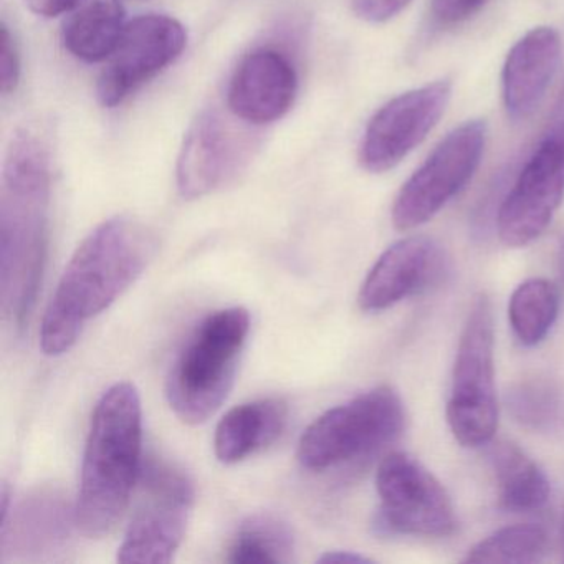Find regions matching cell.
Masks as SVG:
<instances>
[{
	"instance_id": "obj_25",
	"label": "cell",
	"mask_w": 564,
	"mask_h": 564,
	"mask_svg": "<svg viewBox=\"0 0 564 564\" xmlns=\"http://www.w3.org/2000/svg\"><path fill=\"white\" fill-rule=\"evenodd\" d=\"M21 80V58H19L18 44L12 37L6 22L0 25V88L2 94L15 91Z\"/></svg>"
},
{
	"instance_id": "obj_8",
	"label": "cell",
	"mask_w": 564,
	"mask_h": 564,
	"mask_svg": "<svg viewBox=\"0 0 564 564\" xmlns=\"http://www.w3.org/2000/svg\"><path fill=\"white\" fill-rule=\"evenodd\" d=\"M140 500L118 547L120 563H171L186 536L194 487L166 462L148 460L140 475Z\"/></svg>"
},
{
	"instance_id": "obj_10",
	"label": "cell",
	"mask_w": 564,
	"mask_h": 564,
	"mask_svg": "<svg viewBox=\"0 0 564 564\" xmlns=\"http://www.w3.org/2000/svg\"><path fill=\"white\" fill-rule=\"evenodd\" d=\"M452 84L438 80L392 98L366 127L359 163L368 173L394 170L437 127L447 110Z\"/></svg>"
},
{
	"instance_id": "obj_1",
	"label": "cell",
	"mask_w": 564,
	"mask_h": 564,
	"mask_svg": "<svg viewBox=\"0 0 564 564\" xmlns=\"http://www.w3.org/2000/svg\"><path fill=\"white\" fill-rule=\"evenodd\" d=\"M151 234L130 217L105 220L75 250L45 310L41 348L45 356L70 351L85 326L110 308L153 257Z\"/></svg>"
},
{
	"instance_id": "obj_5",
	"label": "cell",
	"mask_w": 564,
	"mask_h": 564,
	"mask_svg": "<svg viewBox=\"0 0 564 564\" xmlns=\"http://www.w3.org/2000/svg\"><path fill=\"white\" fill-rule=\"evenodd\" d=\"M401 395L379 386L312 422L299 442V462L310 471H326L372 457L404 431Z\"/></svg>"
},
{
	"instance_id": "obj_22",
	"label": "cell",
	"mask_w": 564,
	"mask_h": 564,
	"mask_svg": "<svg viewBox=\"0 0 564 564\" xmlns=\"http://www.w3.org/2000/svg\"><path fill=\"white\" fill-rule=\"evenodd\" d=\"M295 540L289 524L272 514H253L240 523L227 561L234 564L290 563Z\"/></svg>"
},
{
	"instance_id": "obj_18",
	"label": "cell",
	"mask_w": 564,
	"mask_h": 564,
	"mask_svg": "<svg viewBox=\"0 0 564 564\" xmlns=\"http://www.w3.org/2000/svg\"><path fill=\"white\" fill-rule=\"evenodd\" d=\"M289 408L282 399L243 402L230 409L216 427L214 452L223 464H239L282 435Z\"/></svg>"
},
{
	"instance_id": "obj_3",
	"label": "cell",
	"mask_w": 564,
	"mask_h": 564,
	"mask_svg": "<svg viewBox=\"0 0 564 564\" xmlns=\"http://www.w3.org/2000/svg\"><path fill=\"white\" fill-rule=\"evenodd\" d=\"M143 409L131 382L104 392L91 414L75 501L77 530L88 538L110 533L130 505L140 481Z\"/></svg>"
},
{
	"instance_id": "obj_32",
	"label": "cell",
	"mask_w": 564,
	"mask_h": 564,
	"mask_svg": "<svg viewBox=\"0 0 564 564\" xmlns=\"http://www.w3.org/2000/svg\"><path fill=\"white\" fill-rule=\"evenodd\" d=\"M561 551H563V561H564V517H563V524H561Z\"/></svg>"
},
{
	"instance_id": "obj_9",
	"label": "cell",
	"mask_w": 564,
	"mask_h": 564,
	"mask_svg": "<svg viewBox=\"0 0 564 564\" xmlns=\"http://www.w3.org/2000/svg\"><path fill=\"white\" fill-rule=\"evenodd\" d=\"M485 143L487 124L481 120L451 131L399 191L391 214L395 229L412 230L437 216L477 173Z\"/></svg>"
},
{
	"instance_id": "obj_4",
	"label": "cell",
	"mask_w": 564,
	"mask_h": 564,
	"mask_svg": "<svg viewBox=\"0 0 564 564\" xmlns=\"http://www.w3.org/2000/svg\"><path fill=\"white\" fill-rule=\"evenodd\" d=\"M249 333L242 306L210 313L193 329L166 379L167 404L181 421L197 425L216 414L236 381Z\"/></svg>"
},
{
	"instance_id": "obj_28",
	"label": "cell",
	"mask_w": 564,
	"mask_h": 564,
	"mask_svg": "<svg viewBox=\"0 0 564 564\" xmlns=\"http://www.w3.org/2000/svg\"><path fill=\"white\" fill-rule=\"evenodd\" d=\"M25 4L34 14L52 19L70 14L80 4V0H25Z\"/></svg>"
},
{
	"instance_id": "obj_6",
	"label": "cell",
	"mask_w": 564,
	"mask_h": 564,
	"mask_svg": "<svg viewBox=\"0 0 564 564\" xmlns=\"http://www.w3.org/2000/svg\"><path fill=\"white\" fill-rule=\"evenodd\" d=\"M447 422L455 441L464 447L490 444L497 432L494 310L485 293L475 296L462 329Z\"/></svg>"
},
{
	"instance_id": "obj_27",
	"label": "cell",
	"mask_w": 564,
	"mask_h": 564,
	"mask_svg": "<svg viewBox=\"0 0 564 564\" xmlns=\"http://www.w3.org/2000/svg\"><path fill=\"white\" fill-rule=\"evenodd\" d=\"M412 0H351L352 14L369 24H384L411 6Z\"/></svg>"
},
{
	"instance_id": "obj_30",
	"label": "cell",
	"mask_w": 564,
	"mask_h": 564,
	"mask_svg": "<svg viewBox=\"0 0 564 564\" xmlns=\"http://www.w3.org/2000/svg\"><path fill=\"white\" fill-rule=\"evenodd\" d=\"M319 563H372L371 557L362 556V554L352 553V551H329L319 557Z\"/></svg>"
},
{
	"instance_id": "obj_15",
	"label": "cell",
	"mask_w": 564,
	"mask_h": 564,
	"mask_svg": "<svg viewBox=\"0 0 564 564\" xmlns=\"http://www.w3.org/2000/svg\"><path fill=\"white\" fill-rule=\"evenodd\" d=\"M560 34L534 28L508 52L501 72V97L508 118L527 121L536 113L561 64Z\"/></svg>"
},
{
	"instance_id": "obj_26",
	"label": "cell",
	"mask_w": 564,
	"mask_h": 564,
	"mask_svg": "<svg viewBox=\"0 0 564 564\" xmlns=\"http://www.w3.org/2000/svg\"><path fill=\"white\" fill-rule=\"evenodd\" d=\"M490 0H432V18L441 28L464 24L477 15Z\"/></svg>"
},
{
	"instance_id": "obj_19",
	"label": "cell",
	"mask_w": 564,
	"mask_h": 564,
	"mask_svg": "<svg viewBox=\"0 0 564 564\" xmlns=\"http://www.w3.org/2000/svg\"><path fill=\"white\" fill-rule=\"evenodd\" d=\"M118 0H80L64 25V45L75 58L98 64L117 51L127 29Z\"/></svg>"
},
{
	"instance_id": "obj_31",
	"label": "cell",
	"mask_w": 564,
	"mask_h": 564,
	"mask_svg": "<svg viewBox=\"0 0 564 564\" xmlns=\"http://www.w3.org/2000/svg\"><path fill=\"white\" fill-rule=\"evenodd\" d=\"M556 272L560 276V282L564 285V237L560 240L556 252Z\"/></svg>"
},
{
	"instance_id": "obj_20",
	"label": "cell",
	"mask_w": 564,
	"mask_h": 564,
	"mask_svg": "<svg viewBox=\"0 0 564 564\" xmlns=\"http://www.w3.org/2000/svg\"><path fill=\"white\" fill-rule=\"evenodd\" d=\"M488 458L505 510L531 513L547 503L551 485L546 474L518 445L498 442L491 445Z\"/></svg>"
},
{
	"instance_id": "obj_11",
	"label": "cell",
	"mask_w": 564,
	"mask_h": 564,
	"mask_svg": "<svg viewBox=\"0 0 564 564\" xmlns=\"http://www.w3.org/2000/svg\"><path fill=\"white\" fill-rule=\"evenodd\" d=\"M564 200V144L541 138L497 213V232L507 247L534 242Z\"/></svg>"
},
{
	"instance_id": "obj_23",
	"label": "cell",
	"mask_w": 564,
	"mask_h": 564,
	"mask_svg": "<svg viewBox=\"0 0 564 564\" xmlns=\"http://www.w3.org/2000/svg\"><path fill=\"white\" fill-rule=\"evenodd\" d=\"M560 313V292L544 279H530L517 286L508 305V318L518 341L536 346L546 338Z\"/></svg>"
},
{
	"instance_id": "obj_14",
	"label": "cell",
	"mask_w": 564,
	"mask_h": 564,
	"mask_svg": "<svg viewBox=\"0 0 564 564\" xmlns=\"http://www.w3.org/2000/svg\"><path fill=\"white\" fill-rule=\"evenodd\" d=\"M299 90L295 67L282 52L260 48L247 55L229 85L227 104L234 117L269 124L289 113Z\"/></svg>"
},
{
	"instance_id": "obj_12",
	"label": "cell",
	"mask_w": 564,
	"mask_h": 564,
	"mask_svg": "<svg viewBox=\"0 0 564 564\" xmlns=\"http://www.w3.org/2000/svg\"><path fill=\"white\" fill-rule=\"evenodd\" d=\"M186 44V29L176 19L148 14L128 22L98 80V101L105 108L123 104L141 85L180 58Z\"/></svg>"
},
{
	"instance_id": "obj_29",
	"label": "cell",
	"mask_w": 564,
	"mask_h": 564,
	"mask_svg": "<svg viewBox=\"0 0 564 564\" xmlns=\"http://www.w3.org/2000/svg\"><path fill=\"white\" fill-rule=\"evenodd\" d=\"M543 138H551V140H556L564 144V87L561 90L560 97H557L556 105H554L553 113H551L550 120H547Z\"/></svg>"
},
{
	"instance_id": "obj_21",
	"label": "cell",
	"mask_w": 564,
	"mask_h": 564,
	"mask_svg": "<svg viewBox=\"0 0 564 564\" xmlns=\"http://www.w3.org/2000/svg\"><path fill=\"white\" fill-rule=\"evenodd\" d=\"M511 417L533 432L553 434L564 429V389L554 379L531 376L507 392Z\"/></svg>"
},
{
	"instance_id": "obj_13",
	"label": "cell",
	"mask_w": 564,
	"mask_h": 564,
	"mask_svg": "<svg viewBox=\"0 0 564 564\" xmlns=\"http://www.w3.org/2000/svg\"><path fill=\"white\" fill-rule=\"evenodd\" d=\"M447 272V256L434 239L405 237L376 260L359 290V306L362 312H384L438 285Z\"/></svg>"
},
{
	"instance_id": "obj_16",
	"label": "cell",
	"mask_w": 564,
	"mask_h": 564,
	"mask_svg": "<svg viewBox=\"0 0 564 564\" xmlns=\"http://www.w3.org/2000/svg\"><path fill=\"white\" fill-rule=\"evenodd\" d=\"M75 507L52 488L34 491L2 513V561H28L57 551L70 534Z\"/></svg>"
},
{
	"instance_id": "obj_17",
	"label": "cell",
	"mask_w": 564,
	"mask_h": 564,
	"mask_svg": "<svg viewBox=\"0 0 564 564\" xmlns=\"http://www.w3.org/2000/svg\"><path fill=\"white\" fill-rule=\"evenodd\" d=\"M237 164L239 154L229 128L216 111H204L184 138L177 160V191L187 200L207 196L232 176Z\"/></svg>"
},
{
	"instance_id": "obj_24",
	"label": "cell",
	"mask_w": 564,
	"mask_h": 564,
	"mask_svg": "<svg viewBox=\"0 0 564 564\" xmlns=\"http://www.w3.org/2000/svg\"><path fill=\"white\" fill-rule=\"evenodd\" d=\"M547 534L538 524L500 528L468 550L464 563L530 564L543 560Z\"/></svg>"
},
{
	"instance_id": "obj_7",
	"label": "cell",
	"mask_w": 564,
	"mask_h": 564,
	"mask_svg": "<svg viewBox=\"0 0 564 564\" xmlns=\"http://www.w3.org/2000/svg\"><path fill=\"white\" fill-rule=\"evenodd\" d=\"M378 536H451L457 530L454 505L441 481L412 455L392 452L376 474Z\"/></svg>"
},
{
	"instance_id": "obj_2",
	"label": "cell",
	"mask_w": 564,
	"mask_h": 564,
	"mask_svg": "<svg viewBox=\"0 0 564 564\" xmlns=\"http://www.w3.org/2000/svg\"><path fill=\"white\" fill-rule=\"evenodd\" d=\"M51 170L34 134L18 133L8 148L0 199V303L14 328L37 302L48 242Z\"/></svg>"
}]
</instances>
